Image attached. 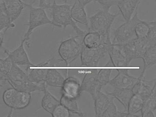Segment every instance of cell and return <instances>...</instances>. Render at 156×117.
Listing matches in <instances>:
<instances>
[{
	"mask_svg": "<svg viewBox=\"0 0 156 117\" xmlns=\"http://www.w3.org/2000/svg\"><path fill=\"white\" fill-rule=\"evenodd\" d=\"M6 81L12 88L24 92L31 93L36 91H44L47 89L44 81L37 83L30 81L26 72L13 63L7 76Z\"/></svg>",
	"mask_w": 156,
	"mask_h": 117,
	"instance_id": "cell-1",
	"label": "cell"
},
{
	"mask_svg": "<svg viewBox=\"0 0 156 117\" xmlns=\"http://www.w3.org/2000/svg\"><path fill=\"white\" fill-rule=\"evenodd\" d=\"M50 9L52 10V21L57 27H63L64 29L70 25L76 33V35L79 39H82L87 32L79 28L75 21L73 20L70 13L71 5L64 4H58L55 1L50 5Z\"/></svg>",
	"mask_w": 156,
	"mask_h": 117,
	"instance_id": "cell-2",
	"label": "cell"
},
{
	"mask_svg": "<svg viewBox=\"0 0 156 117\" xmlns=\"http://www.w3.org/2000/svg\"><path fill=\"white\" fill-rule=\"evenodd\" d=\"M119 13L112 14L104 9L98 10L96 13L89 18L90 27L88 31L97 32L101 35V40L110 42L111 27Z\"/></svg>",
	"mask_w": 156,
	"mask_h": 117,
	"instance_id": "cell-3",
	"label": "cell"
},
{
	"mask_svg": "<svg viewBox=\"0 0 156 117\" xmlns=\"http://www.w3.org/2000/svg\"><path fill=\"white\" fill-rule=\"evenodd\" d=\"M137 8L129 21L118 27L114 32L112 45H122L137 38L135 28L136 25L140 20L138 17Z\"/></svg>",
	"mask_w": 156,
	"mask_h": 117,
	"instance_id": "cell-4",
	"label": "cell"
},
{
	"mask_svg": "<svg viewBox=\"0 0 156 117\" xmlns=\"http://www.w3.org/2000/svg\"><path fill=\"white\" fill-rule=\"evenodd\" d=\"M31 93L17 90L13 88L7 89L2 95V100L9 108L22 109L28 106L31 101Z\"/></svg>",
	"mask_w": 156,
	"mask_h": 117,
	"instance_id": "cell-5",
	"label": "cell"
},
{
	"mask_svg": "<svg viewBox=\"0 0 156 117\" xmlns=\"http://www.w3.org/2000/svg\"><path fill=\"white\" fill-rule=\"evenodd\" d=\"M77 39L75 36L63 41L59 46V54L67 67L76 59L81 53L82 43L78 42Z\"/></svg>",
	"mask_w": 156,
	"mask_h": 117,
	"instance_id": "cell-6",
	"label": "cell"
},
{
	"mask_svg": "<svg viewBox=\"0 0 156 117\" xmlns=\"http://www.w3.org/2000/svg\"><path fill=\"white\" fill-rule=\"evenodd\" d=\"M112 44L101 42L96 48H87L83 45L80 53L82 65L87 67H96L101 59L105 57Z\"/></svg>",
	"mask_w": 156,
	"mask_h": 117,
	"instance_id": "cell-7",
	"label": "cell"
},
{
	"mask_svg": "<svg viewBox=\"0 0 156 117\" xmlns=\"http://www.w3.org/2000/svg\"><path fill=\"white\" fill-rule=\"evenodd\" d=\"M28 8L30 10L29 22L27 24L28 28L23 37L26 42L30 39L33 32L37 27L47 24L55 26L54 24L48 16L44 9L41 7H34L32 4H29Z\"/></svg>",
	"mask_w": 156,
	"mask_h": 117,
	"instance_id": "cell-8",
	"label": "cell"
},
{
	"mask_svg": "<svg viewBox=\"0 0 156 117\" xmlns=\"http://www.w3.org/2000/svg\"><path fill=\"white\" fill-rule=\"evenodd\" d=\"M58 64V61L56 58H53L45 63L33 66H28L26 72L30 81L39 83L44 82L47 74L49 67H56Z\"/></svg>",
	"mask_w": 156,
	"mask_h": 117,
	"instance_id": "cell-9",
	"label": "cell"
},
{
	"mask_svg": "<svg viewBox=\"0 0 156 117\" xmlns=\"http://www.w3.org/2000/svg\"><path fill=\"white\" fill-rule=\"evenodd\" d=\"M26 42V39H22L19 46L16 49L12 52L5 49V52L15 64L18 65L33 66L35 65L30 60L24 47V44Z\"/></svg>",
	"mask_w": 156,
	"mask_h": 117,
	"instance_id": "cell-10",
	"label": "cell"
},
{
	"mask_svg": "<svg viewBox=\"0 0 156 117\" xmlns=\"http://www.w3.org/2000/svg\"><path fill=\"white\" fill-rule=\"evenodd\" d=\"M127 70L119 71V74L116 77L109 81L110 85L115 88L131 90L140 80L131 77L128 74Z\"/></svg>",
	"mask_w": 156,
	"mask_h": 117,
	"instance_id": "cell-11",
	"label": "cell"
},
{
	"mask_svg": "<svg viewBox=\"0 0 156 117\" xmlns=\"http://www.w3.org/2000/svg\"><path fill=\"white\" fill-rule=\"evenodd\" d=\"M94 71L87 73L81 86V91H86L91 95L94 100L101 90L102 86L98 81Z\"/></svg>",
	"mask_w": 156,
	"mask_h": 117,
	"instance_id": "cell-12",
	"label": "cell"
},
{
	"mask_svg": "<svg viewBox=\"0 0 156 117\" xmlns=\"http://www.w3.org/2000/svg\"><path fill=\"white\" fill-rule=\"evenodd\" d=\"M12 23L18 18L23 10L28 8L29 4L21 0H2Z\"/></svg>",
	"mask_w": 156,
	"mask_h": 117,
	"instance_id": "cell-13",
	"label": "cell"
},
{
	"mask_svg": "<svg viewBox=\"0 0 156 117\" xmlns=\"http://www.w3.org/2000/svg\"><path fill=\"white\" fill-rule=\"evenodd\" d=\"M140 0H120L116 5L126 22L131 19L136 9L139 6Z\"/></svg>",
	"mask_w": 156,
	"mask_h": 117,
	"instance_id": "cell-14",
	"label": "cell"
},
{
	"mask_svg": "<svg viewBox=\"0 0 156 117\" xmlns=\"http://www.w3.org/2000/svg\"><path fill=\"white\" fill-rule=\"evenodd\" d=\"M62 88V94L76 99L79 97L82 91L79 81L73 77L65 79Z\"/></svg>",
	"mask_w": 156,
	"mask_h": 117,
	"instance_id": "cell-15",
	"label": "cell"
},
{
	"mask_svg": "<svg viewBox=\"0 0 156 117\" xmlns=\"http://www.w3.org/2000/svg\"><path fill=\"white\" fill-rule=\"evenodd\" d=\"M156 81H147L144 79L143 76H141L138 82L136 84L132 89L134 94L140 96L144 100L149 97L156 86Z\"/></svg>",
	"mask_w": 156,
	"mask_h": 117,
	"instance_id": "cell-16",
	"label": "cell"
},
{
	"mask_svg": "<svg viewBox=\"0 0 156 117\" xmlns=\"http://www.w3.org/2000/svg\"><path fill=\"white\" fill-rule=\"evenodd\" d=\"M113 65L117 67H126L129 65L126 57L116 46L112 44L108 52Z\"/></svg>",
	"mask_w": 156,
	"mask_h": 117,
	"instance_id": "cell-17",
	"label": "cell"
},
{
	"mask_svg": "<svg viewBox=\"0 0 156 117\" xmlns=\"http://www.w3.org/2000/svg\"><path fill=\"white\" fill-rule=\"evenodd\" d=\"M70 13L74 21L89 27V20L85 7L80 5L77 0H75L73 5L71 7Z\"/></svg>",
	"mask_w": 156,
	"mask_h": 117,
	"instance_id": "cell-18",
	"label": "cell"
},
{
	"mask_svg": "<svg viewBox=\"0 0 156 117\" xmlns=\"http://www.w3.org/2000/svg\"><path fill=\"white\" fill-rule=\"evenodd\" d=\"M156 109V86L150 95L144 100L141 109L142 116L152 117Z\"/></svg>",
	"mask_w": 156,
	"mask_h": 117,
	"instance_id": "cell-19",
	"label": "cell"
},
{
	"mask_svg": "<svg viewBox=\"0 0 156 117\" xmlns=\"http://www.w3.org/2000/svg\"><path fill=\"white\" fill-rule=\"evenodd\" d=\"M65 79L62 75L55 69H49L44 82L47 85L62 87Z\"/></svg>",
	"mask_w": 156,
	"mask_h": 117,
	"instance_id": "cell-20",
	"label": "cell"
},
{
	"mask_svg": "<svg viewBox=\"0 0 156 117\" xmlns=\"http://www.w3.org/2000/svg\"><path fill=\"white\" fill-rule=\"evenodd\" d=\"M101 42V35L97 32L94 31L87 32L82 40L83 45L90 49L99 47Z\"/></svg>",
	"mask_w": 156,
	"mask_h": 117,
	"instance_id": "cell-21",
	"label": "cell"
},
{
	"mask_svg": "<svg viewBox=\"0 0 156 117\" xmlns=\"http://www.w3.org/2000/svg\"><path fill=\"white\" fill-rule=\"evenodd\" d=\"M134 94L131 90L115 88L109 95L116 98L124 106L125 109H127L130 99Z\"/></svg>",
	"mask_w": 156,
	"mask_h": 117,
	"instance_id": "cell-22",
	"label": "cell"
},
{
	"mask_svg": "<svg viewBox=\"0 0 156 117\" xmlns=\"http://www.w3.org/2000/svg\"><path fill=\"white\" fill-rule=\"evenodd\" d=\"M95 100V109L96 116H102V114L109 106L112 100H110L108 97L100 92L98 93Z\"/></svg>",
	"mask_w": 156,
	"mask_h": 117,
	"instance_id": "cell-23",
	"label": "cell"
},
{
	"mask_svg": "<svg viewBox=\"0 0 156 117\" xmlns=\"http://www.w3.org/2000/svg\"><path fill=\"white\" fill-rule=\"evenodd\" d=\"M44 93L41 102L42 106L45 111L51 114L54 109L60 104V101L57 100L47 89L44 91Z\"/></svg>",
	"mask_w": 156,
	"mask_h": 117,
	"instance_id": "cell-24",
	"label": "cell"
},
{
	"mask_svg": "<svg viewBox=\"0 0 156 117\" xmlns=\"http://www.w3.org/2000/svg\"><path fill=\"white\" fill-rule=\"evenodd\" d=\"M15 27V24L11 22L3 2L0 1V32L5 30V32L10 28Z\"/></svg>",
	"mask_w": 156,
	"mask_h": 117,
	"instance_id": "cell-25",
	"label": "cell"
},
{
	"mask_svg": "<svg viewBox=\"0 0 156 117\" xmlns=\"http://www.w3.org/2000/svg\"><path fill=\"white\" fill-rule=\"evenodd\" d=\"M144 100L140 96L134 94L131 98L128 106V113L134 116L135 114L141 110Z\"/></svg>",
	"mask_w": 156,
	"mask_h": 117,
	"instance_id": "cell-26",
	"label": "cell"
},
{
	"mask_svg": "<svg viewBox=\"0 0 156 117\" xmlns=\"http://www.w3.org/2000/svg\"><path fill=\"white\" fill-rule=\"evenodd\" d=\"M141 58L144 63V71L148 67L155 64L156 61V45L148 48Z\"/></svg>",
	"mask_w": 156,
	"mask_h": 117,
	"instance_id": "cell-27",
	"label": "cell"
},
{
	"mask_svg": "<svg viewBox=\"0 0 156 117\" xmlns=\"http://www.w3.org/2000/svg\"><path fill=\"white\" fill-rule=\"evenodd\" d=\"M150 29V22L140 21L136 25L135 31L138 39L146 38Z\"/></svg>",
	"mask_w": 156,
	"mask_h": 117,
	"instance_id": "cell-28",
	"label": "cell"
},
{
	"mask_svg": "<svg viewBox=\"0 0 156 117\" xmlns=\"http://www.w3.org/2000/svg\"><path fill=\"white\" fill-rule=\"evenodd\" d=\"M60 103L69 111L72 112H80L78 108L76 99L69 97L62 94L60 99Z\"/></svg>",
	"mask_w": 156,
	"mask_h": 117,
	"instance_id": "cell-29",
	"label": "cell"
},
{
	"mask_svg": "<svg viewBox=\"0 0 156 117\" xmlns=\"http://www.w3.org/2000/svg\"><path fill=\"white\" fill-rule=\"evenodd\" d=\"M12 64L13 62L8 56L4 59L0 58V76L5 81H6L7 76L11 69Z\"/></svg>",
	"mask_w": 156,
	"mask_h": 117,
	"instance_id": "cell-30",
	"label": "cell"
},
{
	"mask_svg": "<svg viewBox=\"0 0 156 117\" xmlns=\"http://www.w3.org/2000/svg\"><path fill=\"white\" fill-rule=\"evenodd\" d=\"M111 71L110 69H102L97 75V79L102 86L109 82Z\"/></svg>",
	"mask_w": 156,
	"mask_h": 117,
	"instance_id": "cell-31",
	"label": "cell"
},
{
	"mask_svg": "<svg viewBox=\"0 0 156 117\" xmlns=\"http://www.w3.org/2000/svg\"><path fill=\"white\" fill-rule=\"evenodd\" d=\"M54 117H68L70 116L69 111L61 104L55 108L51 114Z\"/></svg>",
	"mask_w": 156,
	"mask_h": 117,
	"instance_id": "cell-32",
	"label": "cell"
},
{
	"mask_svg": "<svg viewBox=\"0 0 156 117\" xmlns=\"http://www.w3.org/2000/svg\"><path fill=\"white\" fill-rule=\"evenodd\" d=\"M118 112L117 111L116 106L112 101L108 108L103 113L102 116L116 117Z\"/></svg>",
	"mask_w": 156,
	"mask_h": 117,
	"instance_id": "cell-33",
	"label": "cell"
},
{
	"mask_svg": "<svg viewBox=\"0 0 156 117\" xmlns=\"http://www.w3.org/2000/svg\"><path fill=\"white\" fill-rule=\"evenodd\" d=\"M102 7L103 9L109 11L111 7L116 5L117 0H94Z\"/></svg>",
	"mask_w": 156,
	"mask_h": 117,
	"instance_id": "cell-34",
	"label": "cell"
},
{
	"mask_svg": "<svg viewBox=\"0 0 156 117\" xmlns=\"http://www.w3.org/2000/svg\"><path fill=\"white\" fill-rule=\"evenodd\" d=\"M39 7H42L44 9H50L51 4H47L46 2V0H39ZM67 0H65V2H67Z\"/></svg>",
	"mask_w": 156,
	"mask_h": 117,
	"instance_id": "cell-35",
	"label": "cell"
},
{
	"mask_svg": "<svg viewBox=\"0 0 156 117\" xmlns=\"http://www.w3.org/2000/svg\"><path fill=\"white\" fill-rule=\"evenodd\" d=\"M77 1L80 5L85 7L87 5L94 1V0H77Z\"/></svg>",
	"mask_w": 156,
	"mask_h": 117,
	"instance_id": "cell-36",
	"label": "cell"
},
{
	"mask_svg": "<svg viewBox=\"0 0 156 117\" xmlns=\"http://www.w3.org/2000/svg\"><path fill=\"white\" fill-rule=\"evenodd\" d=\"M4 39V34L2 32H0V48L2 47V44H3Z\"/></svg>",
	"mask_w": 156,
	"mask_h": 117,
	"instance_id": "cell-37",
	"label": "cell"
},
{
	"mask_svg": "<svg viewBox=\"0 0 156 117\" xmlns=\"http://www.w3.org/2000/svg\"><path fill=\"white\" fill-rule=\"evenodd\" d=\"M5 81L3 78H2L1 76H0V81Z\"/></svg>",
	"mask_w": 156,
	"mask_h": 117,
	"instance_id": "cell-38",
	"label": "cell"
},
{
	"mask_svg": "<svg viewBox=\"0 0 156 117\" xmlns=\"http://www.w3.org/2000/svg\"><path fill=\"white\" fill-rule=\"evenodd\" d=\"M2 85H0V88L2 87Z\"/></svg>",
	"mask_w": 156,
	"mask_h": 117,
	"instance_id": "cell-39",
	"label": "cell"
},
{
	"mask_svg": "<svg viewBox=\"0 0 156 117\" xmlns=\"http://www.w3.org/2000/svg\"><path fill=\"white\" fill-rule=\"evenodd\" d=\"M2 1V0H0V1Z\"/></svg>",
	"mask_w": 156,
	"mask_h": 117,
	"instance_id": "cell-40",
	"label": "cell"
}]
</instances>
